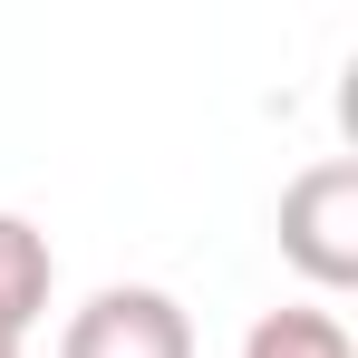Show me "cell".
I'll use <instances>...</instances> for the list:
<instances>
[{"mask_svg": "<svg viewBox=\"0 0 358 358\" xmlns=\"http://www.w3.org/2000/svg\"><path fill=\"white\" fill-rule=\"evenodd\" d=\"M281 262L310 291L358 281V155H320L310 175L281 184Z\"/></svg>", "mask_w": 358, "mask_h": 358, "instance_id": "obj_1", "label": "cell"}, {"mask_svg": "<svg viewBox=\"0 0 358 358\" xmlns=\"http://www.w3.org/2000/svg\"><path fill=\"white\" fill-rule=\"evenodd\" d=\"M59 358H194V320L155 281H107L68 310Z\"/></svg>", "mask_w": 358, "mask_h": 358, "instance_id": "obj_2", "label": "cell"}, {"mask_svg": "<svg viewBox=\"0 0 358 358\" xmlns=\"http://www.w3.org/2000/svg\"><path fill=\"white\" fill-rule=\"evenodd\" d=\"M49 281H59V262H49V233H39L29 213H0V358H20V339L39 329V310H49Z\"/></svg>", "mask_w": 358, "mask_h": 358, "instance_id": "obj_3", "label": "cell"}, {"mask_svg": "<svg viewBox=\"0 0 358 358\" xmlns=\"http://www.w3.org/2000/svg\"><path fill=\"white\" fill-rule=\"evenodd\" d=\"M242 358H358V349L329 310H262L242 329Z\"/></svg>", "mask_w": 358, "mask_h": 358, "instance_id": "obj_4", "label": "cell"}]
</instances>
